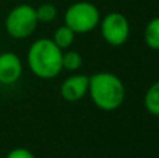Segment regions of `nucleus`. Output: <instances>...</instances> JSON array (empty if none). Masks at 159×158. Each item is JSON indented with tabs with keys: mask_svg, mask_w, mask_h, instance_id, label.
Listing matches in <instances>:
<instances>
[{
	"mask_svg": "<svg viewBox=\"0 0 159 158\" xmlns=\"http://www.w3.org/2000/svg\"><path fill=\"white\" fill-rule=\"evenodd\" d=\"M63 50L49 38H39L32 42L27 52V63L32 74L50 80L60 74Z\"/></svg>",
	"mask_w": 159,
	"mask_h": 158,
	"instance_id": "nucleus-1",
	"label": "nucleus"
},
{
	"mask_svg": "<svg viewBox=\"0 0 159 158\" xmlns=\"http://www.w3.org/2000/svg\"><path fill=\"white\" fill-rule=\"evenodd\" d=\"M88 94L96 108L109 112L121 106L126 90L120 77L109 72H99L89 77Z\"/></svg>",
	"mask_w": 159,
	"mask_h": 158,
	"instance_id": "nucleus-2",
	"label": "nucleus"
},
{
	"mask_svg": "<svg viewBox=\"0 0 159 158\" xmlns=\"http://www.w3.org/2000/svg\"><path fill=\"white\" fill-rule=\"evenodd\" d=\"M39 21L36 10L31 4H18L8 11L4 21L7 34L14 39H25L35 32Z\"/></svg>",
	"mask_w": 159,
	"mask_h": 158,
	"instance_id": "nucleus-3",
	"label": "nucleus"
},
{
	"mask_svg": "<svg viewBox=\"0 0 159 158\" xmlns=\"http://www.w3.org/2000/svg\"><path fill=\"white\" fill-rule=\"evenodd\" d=\"M101 13L91 2H75L64 13V24L75 34H87L99 25Z\"/></svg>",
	"mask_w": 159,
	"mask_h": 158,
	"instance_id": "nucleus-4",
	"label": "nucleus"
},
{
	"mask_svg": "<svg viewBox=\"0 0 159 158\" xmlns=\"http://www.w3.org/2000/svg\"><path fill=\"white\" fill-rule=\"evenodd\" d=\"M101 25L102 38L112 46H121L127 42L130 36V22L127 17L117 11L106 14L102 21H99Z\"/></svg>",
	"mask_w": 159,
	"mask_h": 158,
	"instance_id": "nucleus-5",
	"label": "nucleus"
},
{
	"mask_svg": "<svg viewBox=\"0 0 159 158\" xmlns=\"http://www.w3.org/2000/svg\"><path fill=\"white\" fill-rule=\"evenodd\" d=\"M22 62L14 52L0 53V84L13 86L22 76Z\"/></svg>",
	"mask_w": 159,
	"mask_h": 158,
	"instance_id": "nucleus-6",
	"label": "nucleus"
},
{
	"mask_svg": "<svg viewBox=\"0 0 159 158\" xmlns=\"http://www.w3.org/2000/svg\"><path fill=\"white\" fill-rule=\"evenodd\" d=\"M89 77L85 74H73L60 86V95L69 102H77L88 94Z\"/></svg>",
	"mask_w": 159,
	"mask_h": 158,
	"instance_id": "nucleus-7",
	"label": "nucleus"
},
{
	"mask_svg": "<svg viewBox=\"0 0 159 158\" xmlns=\"http://www.w3.org/2000/svg\"><path fill=\"white\" fill-rule=\"evenodd\" d=\"M144 41L152 50H159V17L151 18L144 30Z\"/></svg>",
	"mask_w": 159,
	"mask_h": 158,
	"instance_id": "nucleus-8",
	"label": "nucleus"
},
{
	"mask_svg": "<svg viewBox=\"0 0 159 158\" xmlns=\"http://www.w3.org/2000/svg\"><path fill=\"white\" fill-rule=\"evenodd\" d=\"M74 38H75V32L64 24L55 31L52 41L56 44V46H59L61 50H64L71 46L73 42H74Z\"/></svg>",
	"mask_w": 159,
	"mask_h": 158,
	"instance_id": "nucleus-9",
	"label": "nucleus"
},
{
	"mask_svg": "<svg viewBox=\"0 0 159 158\" xmlns=\"http://www.w3.org/2000/svg\"><path fill=\"white\" fill-rule=\"evenodd\" d=\"M145 109L154 116H159V81H155L145 92L144 97Z\"/></svg>",
	"mask_w": 159,
	"mask_h": 158,
	"instance_id": "nucleus-10",
	"label": "nucleus"
},
{
	"mask_svg": "<svg viewBox=\"0 0 159 158\" xmlns=\"http://www.w3.org/2000/svg\"><path fill=\"white\" fill-rule=\"evenodd\" d=\"M82 66V56L75 50H69L61 56V67L67 72H77Z\"/></svg>",
	"mask_w": 159,
	"mask_h": 158,
	"instance_id": "nucleus-11",
	"label": "nucleus"
},
{
	"mask_svg": "<svg viewBox=\"0 0 159 158\" xmlns=\"http://www.w3.org/2000/svg\"><path fill=\"white\" fill-rule=\"evenodd\" d=\"M35 10L39 22H52L57 17V8L52 3H43Z\"/></svg>",
	"mask_w": 159,
	"mask_h": 158,
	"instance_id": "nucleus-12",
	"label": "nucleus"
},
{
	"mask_svg": "<svg viewBox=\"0 0 159 158\" xmlns=\"http://www.w3.org/2000/svg\"><path fill=\"white\" fill-rule=\"evenodd\" d=\"M6 158H35V156L32 151H30L25 147H16L11 151H8Z\"/></svg>",
	"mask_w": 159,
	"mask_h": 158,
	"instance_id": "nucleus-13",
	"label": "nucleus"
}]
</instances>
